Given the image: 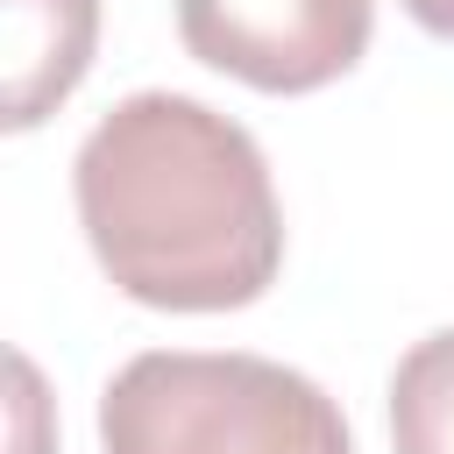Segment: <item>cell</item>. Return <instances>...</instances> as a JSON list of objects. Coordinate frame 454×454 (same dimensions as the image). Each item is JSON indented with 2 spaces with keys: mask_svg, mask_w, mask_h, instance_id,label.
Instances as JSON below:
<instances>
[{
  "mask_svg": "<svg viewBox=\"0 0 454 454\" xmlns=\"http://www.w3.org/2000/svg\"><path fill=\"white\" fill-rule=\"evenodd\" d=\"M78 227L135 305L234 312L277 284L284 206L241 121L192 92H128L71 156Z\"/></svg>",
  "mask_w": 454,
  "mask_h": 454,
  "instance_id": "obj_1",
  "label": "cell"
},
{
  "mask_svg": "<svg viewBox=\"0 0 454 454\" xmlns=\"http://www.w3.org/2000/svg\"><path fill=\"white\" fill-rule=\"evenodd\" d=\"M106 454H355L340 404L270 355L142 348L99 390Z\"/></svg>",
  "mask_w": 454,
  "mask_h": 454,
  "instance_id": "obj_2",
  "label": "cell"
},
{
  "mask_svg": "<svg viewBox=\"0 0 454 454\" xmlns=\"http://www.w3.org/2000/svg\"><path fill=\"white\" fill-rule=\"evenodd\" d=\"M376 0H177V35L206 71L255 92H319L369 50Z\"/></svg>",
  "mask_w": 454,
  "mask_h": 454,
  "instance_id": "obj_3",
  "label": "cell"
},
{
  "mask_svg": "<svg viewBox=\"0 0 454 454\" xmlns=\"http://www.w3.org/2000/svg\"><path fill=\"white\" fill-rule=\"evenodd\" d=\"M0 21H7L0 121L21 135L78 92L99 43V0H0Z\"/></svg>",
  "mask_w": 454,
  "mask_h": 454,
  "instance_id": "obj_4",
  "label": "cell"
},
{
  "mask_svg": "<svg viewBox=\"0 0 454 454\" xmlns=\"http://www.w3.org/2000/svg\"><path fill=\"white\" fill-rule=\"evenodd\" d=\"M390 454H454V326L411 340L390 369Z\"/></svg>",
  "mask_w": 454,
  "mask_h": 454,
  "instance_id": "obj_5",
  "label": "cell"
},
{
  "mask_svg": "<svg viewBox=\"0 0 454 454\" xmlns=\"http://www.w3.org/2000/svg\"><path fill=\"white\" fill-rule=\"evenodd\" d=\"M404 14H411L426 35H447V43H454V0H404Z\"/></svg>",
  "mask_w": 454,
  "mask_h": 454,
  "instance_id": "obj_6",
  "label": "cell"
}]
</instances>
